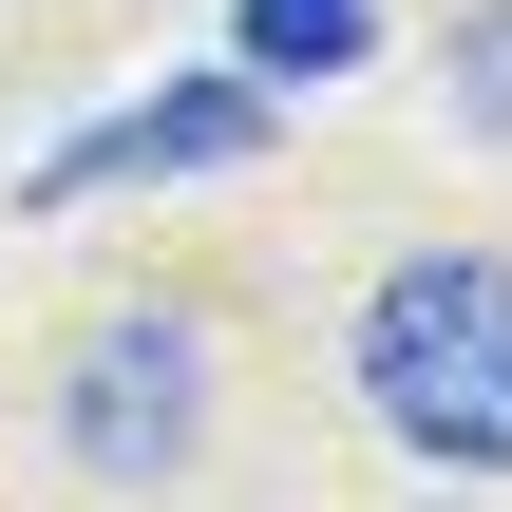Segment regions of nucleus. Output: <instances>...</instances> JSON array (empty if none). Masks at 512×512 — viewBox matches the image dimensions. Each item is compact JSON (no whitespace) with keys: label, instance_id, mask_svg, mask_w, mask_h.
<instances>
[{"label":"nucleus","instance_id":"20e7f679","mask_svg":"<svg viewBox=\"0 0 512 512\" xmlns=\"http://www.w3.org/2000/svg\"><path fill=\"white\" fill-rule=\"evenodd\" d=\"M228 57H247V76H285V95H323V76H361V57H380V0H228Z\"/></svg>","mask_w":512,"mask_h":512},{"label":"nucleus","instance_id":"7ed1b4c3","mask_svg":"<svg viewBox=\"0 0 512 512\" xmlns=\"http://www.w3.org/2000/svg\"><path fill=\"white\" fill-rule=\"evenodd\" d=\"M57 437H76V475H171L209 437V342L171 304H114L76 342V380H57Z\"/></svg>","mask_w":512,"mask_h":512},{"label":"nucleus","instance_id":"39448f33","mask_svg":"<svg viewBox=\"0 0 512 512\" xmlns=\"http://www.w3.org/2000/svg\"><path fill=\"white\" fill-rule=\"evenodd\" d=\"M437 76H456V114H475V133H512V0H475V19L437 38Z\"/></svg>","mask_w":512,"mask_h":512},{"label":"nucleus","instance_id":"f257e3e1","mask_svg":"<svg viewBox=\"0 0 512 512\" xmlns=\"http://www.w3.org/2000/svg\"><path fill=\"white\" fill-rule=\"evenodd\" d=\"M342 380L418 475H512V266L494 247H399L342 323Z\"/></svg>","mask_w":512,"mask_h":512},{"label":"nucleus","instance_id":"f03ea898","mask_svg":"<svg viewBox=\"0 0 512 512\" xmlns=\"http://www.w3.org/2000/svg\"><path fill=\"white\" fill-rule=\"evenodd\" d=\"M266 114H285V76H152V95H114L95 133H57L38 152V209H76V190H171V171H247L266 152Z\"/></svg>","mask_w":512,"mask_h":512}]
</instances>
